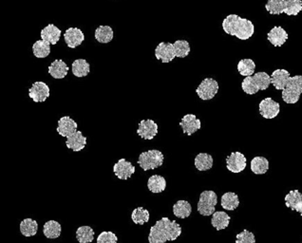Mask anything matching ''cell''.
Masks as SVG:
<instances>
[{
	"instance_id": "cell-1",
	"label": "cell",
	"mask_w": 302,
	"mask_h": 243,
	"mask_svg": "<svg viewBox=\"0 0 302 243\" xmlns=\"http://www.w3.org/2000/svg\"><path fill=\"white\" fill-rule=\"evenodd\" d=\"M182 234V227L175 220L163 217L150 228L149 243H165L176 240Z\"/></svg>"
},
{
	"instance_id": "cell-2",
	"label": "cell",
	"mask_w": 302,
	"mask_h": 243,
	"mask_svg": "<svg viewBox=\"0 0 302 243\" xmlns=\"http://www.w3.org/2000/svg\"><path fill=\"white\" fill-rule=\"evenodd\" d=\"M222 30L231 36L247 40L253 36L255 26L252 21L237 15H229L222 21Z\"/></svg>"
},
{
	"instance_id": "cell-3",
	"label": "cell",
	"mask_w": 302,
	"mask_h": 243,
	"mask_svg": "<svg viewBox=\"0 0 302 243\" xmlns=\"http://www.w3.org/2000/svg\"><path fill=\"white\" fill-rule=\"evenodd\" d=\"M302 94V75H295L289 78L285 89L282 90V100L286 104H295Z\"/></svg>"
},
{
	"instance_id": "cell-4",
	"label": "cell",
	"mask_w": 302,
	"mask_h": 243,
	"mask_svg": "<svg viewBox=\"0 0 302 243\" xmlns=\"http://www.w3.org/2000/svg\"><path fill=\"white\" fill-rule=\"evenodd\" d=\"M163 161L164 156L160 150L151 149L140 154L138 163L143 170L148 171L161 167Z\"/></svg>"
},
{
	"instance_id": "cell-5",
	"label": "cell",
	"mask_w": 302,
	"mask_h": 243,
	"mask_svg": "<svg viewBox=\"0 0 302 243\" xmlns=\"http://www.w3.org/2000/svg\"><path fill=\"white\" fill-rule=\"evenodd\" d=\"M218 203V196L214 191H204L200 195L198 202V212L202 216H212Z\"/></svg>"
},
{
	"instance_id": "cell-6",
	"label": "cell",
	"mask_w": 302,
	"mask_h": 243,
	"mask_svg": "<svg viewBox=\"0 0 302 243\" xmlns=\"http://www.w3.org/2000/svg\"><path fill=\"white\" fill-rule=\"evenodd\" d=\"M219 91V84L213 78H205L197 88L198 96L204 101L211 100Z\"/></svg>"
},
{
	"instance_id": "cell-7",
	"label": "cell",
	"mask_w": 302,
	"mask_h": 243,
	"mask_svg": "<svg viewBox=\"0 0 302 243\" xmlns=\"http://www.w3.org/2000/svg\"><path fill=\"white\" fill-rule=\"evenodd\" d=\"M50 95L49 86L44 82H35L29 89V96L32 98L35 103L45 102Z\"/></svg>"
},
{
	"instance_id": "cell-8",
	"label": "cell",
	"mask_w": 302,
	"mask_h": 243,
	"mask_svg": "<svg viewBox=\"0 0 302 243\" xmlns=\"http://www.w3.org/2000/svg\"><path fill=\"white\" fill-rule=\"evenodd\" d=\"M260 113L265 119H274L280 111V105L272 98H265L260 103Z\"/></svg>"
},
{
	"instance_id": "cell-9",
	"label": "cell",
	"mask_w": 302,
	"mask_h": 243,
	"mask_svg": "<svg viewBox=\"0 0 302 243\" xmlns=\"http://www.w3.org/2000/svg\"><path fill=\"white\" fill-rule=\"evenodd\" d=\"M155 57L157 60H161L163 63L171 62L176 58L174 45L168 42H161L156 47Z\"/></svg>"
},
{
	"instance_id": "cell-10",
	"label": "cell",
	"mask_w": 302,
	"mask_h": 243,
	"mask_svg": "<svg viewBox=\"0 0 302 243\" xmlns=\"http://www.w3.org/2000/svg\"><path fill=\"white\" fill-rule=\"evenodd\" d=\"M246 157L240 152H232L226 158V167L232 173H240L246 168Z\"/></svg>"
},
{
	"instance_id": "cell-11",
	"label": "cell",
	"mask_w": 302,
	"mask_h": 243,
	"mask_svg": "<svg viewBox=\"0 0 302 243\" xmlns=\"http://www.w3.org/2000/svg\"><path fill=\"white\" fill-rule=\"evenodd\" d=\"M180 126L184 133L188 134V136H191L192 134L196 133L198 130H201L202 123L200 119L197 118L196 115L187 114L182 118Z\"/></svg>"
},
{
	"instance_id": "cell-12",
	"label": "cell",
	"mask_w": 302,
	"mask_h": 243,
	"mask_svg": "<svg viewBox=\"0 0 302 243\" xmlns=\"http://www.w3.org/2000/svg\"><path fill=\"white\" fill-rule=\"evenodd\" d=\"M116 177L120 179H128L135 173V166L126 159H120L113 166Z\"/></svg>"
},
{
	"instance_id": "cell-13",
	"label": "cell",
	"mask_w": 302,
	"mask_h": 243,
	"mask_svg": "<svg viewBox=\"0 0 302 243\" xmlns=\"http://www.w3.org/2000/svg\"><path fill=\"white\" fill-rule=\"evenodd\" d=\"M137 133L141 138L152 140L158 133V126L153 120H142L139 123Z\"/></svg>"
},
{
	"instance_id": "cell-14",
	"label": "cell",
	"mask_w": 302,
	"mask_h": 243,
	"mask_svg": "<svg viewBox=\"0 0 302 243\" xmlns=\"http://www.w3.org/2000/svg\"><path fill=\"white\" fill-rule=\"evenodd\" d=\"M77 123L72 119L70 116H64L58 121V134L62 137H69L77 131Z\"/></svg>"
},
{
	"instance_id": "cell-15",
	"label": "cell",
	"mask_w": 302,
	"mask_h": 243,
	"mask_svg": "<svg viewBox=\"0 0 302 243\" xmlns=\"http://www.w3.org/2000/svg\"><path fill=\"white\" fill-rule=\"evenodd\" d=\"M66 44L69 48L74 49L80 46L85 40V34L78 28H69L64 34Z\"/></svg>"
},
{
	"instance_id": "cell-16",
	"label": "cell",
	"mask_w": 302,
	"mask_h": 243,
	"mask_svg": "<svg viewBox=\"0 0 302 243\" xmlns=\"http://www.w3.org/2000/svg\"><path fill=\"white\" fill-rule=\"evenodd\" d=\"M267 39L273 46L281 47L288 39V33L282 27L276 26L267 34Z\"/></svg>"
},
{
	"instance_id": "cell-17",
	"label": "cell",
	"mask_w": 302,
	"mask_h": 243,
	"mask_svg": "<svg viewBox=\"0 0 302 243\" xmlns=\"http://www.w3.org/2000/svg\"><path fill=\"white\" fill-rule=\"evenodd\" d=\"M61 34V30L55 25L50 23L41 31L40 36L43 40L49 42L50 45H56L58 41L60 40Z\"/></svg>"
},
{
	"instance_id": "cell-18",
	"label": "cell",
	"mask_w": 302,
	"mask_h": 243,
	"mask_svg": "<svg viewBox=\"0 0 302 243\" xmlns=\"http://www.w3.org/2000/svg\"><path fill=\"white\" fill-rule=\"evenodd\" d=\"M290 73L283 69H278L271 74V84L278 90H283L290 78Z\"/></svg>"
},
{
	"instance_id": "cell-19",
	"label": "cell",
	"mask_w": 302,
	"mask_h": 243,
	"mask_svg": "<svg viewBox=\"0 0 302 243\" xmlns=\"http://www.w3.org/2000/svg\"><path fill=\"white\" fill-rule=\"evenodd\" d=\"M87 145V138L83 135L81 131H76L74 134L67 137L66 146L69 149H72L75 152H79L85 148Z\"/></svg>"
},
{
	"instance_id": "cell-20",
	"label": "cell",
	"mask_w": 302,
	"mask_h": 243,
	"mask_svg": "<svg viewBox=\"0 0 302 243\" xmlns=\"http://www.w3.org/2000/svg\"><path fill=\"white\" fill-rule=\"evenodd\" d=\"M286 206L291 209L299 213L302 216V194L298 190H292L286 195Z\"/></svg>"
},
{
	"instance_id": "cell-21",
	"label": "cell",
	"mask_w": 302,
	"mask_h": 243,
	"mask_svg": "<svg viewBox=\"0 0 302 243\" xmlns=\"http://www.w3.org/2000/svg\"><path fill=\"white\" fill-rule=\"evenodd\" d=\"M69 73V67L62 59L54 60L49 67V73L54 79H63Z\"/></svg>"
},
{
	"instance_id": "cell-22",
	"label": "cell",
	"mask_w": 302,
	"mask_h": 243,
	"mask_svg": "<svg viewBox=\"0 0 302 243\" xmlns=\"http://www.w3.org/2000/svg\"><path fill=\"white\" fill-rule=\"evenodd\" d=\"M229 223H230V217L225 212L218 211L213 214L211 224L214 228H216L217 231L226 229L228 227Z\"/></svg>"
},
{
	"instance_id": "cell-23",
	"label": "cell",
	"mask_w": 302,
	"mask_h": 243,
	"mask_svg": "<svg viewBox=\"0 0 302 243\" xmlns=\"http://www.w3.org/2000/svg\"><path fill=\"white\" fill-rule=\"evenodd\" d=\"M62 227L61 224L55 220H49L43 226V234L47 238H58L61 235Z\"/></svg>"
},
{
	"instance_id": "cell-24",
	"label": "cell",
	"mask_w": 302,
	"mask_h": 243,
	"mask_svg": "<svg viewBox=\"0 0 302 243\" xmlns=\"http://www.w3.org/2000/svg\"><path fill=\"white\" fill-rule=\"evenodd\" d=\"M147 187L152 193H162L166 188V180L160 175H153L148 178Z\"/></svg>"
},
{
	"instance_id": "cell-25",
	"label": "cell",
	"mask_w": 302,
	"mask_h": 243,
	"mask_svg": "<svg viewBox=\"0 0 302 243\" xmlns=\"http://www.w3.org/2000/svg\"><path fill=\"white\" fill-rule=\"evenodd\" d=\"M251 170L256 175H263L269 170V161L262 156H257L251 161Z\"/></svg>"
},
{
	"instance_id": "cell-26",
	"label": "cell",
	"mask_w": 302,
	"mask_h": 243,
	"mask_svg": "<svg viewBox=\"0 0 302 243\" xmlns=\"http://www.w3.org/2000/svg\"><path fill=\"white\" fill-rule=\"evenodd\" d=\"M114 37L113 30L110 26H99L95 30V38L99 43L107 44L111 42Z\"/></svg>"
},
{
	"instance_id": "cell-27",
	"label": "cell",
	"mask_w": 302,
	"mask_h": 243,
	"mask_svg": "<svg viewBox=\"0 0 302 243\" xmlns=\"http://www.w3.org/2000/svg\"><path fill=\"white\" fill-rule=\"evenodd\" d=\"M221 207L225 210L234 211L239 205V199L234 192H227L221 196Z\"/></svg>"
},
{
	"instance_id": "cell-28",
	"label": "cell",
	"mask_w": 302,
	"mask_h": 243,
	"mask_svg": "<svg viewBox=\"0 0 302 243\" xmlns=\"http://www.w3.org/2000/svg\"><path fill=\"white\" fill-rule=\"evenodd\" d=\"M192 213V206L187 201H178L173 205V214L179 219H187Z\"/></svg>"
},
{
	"instance_id": "cell-29",
	"label": "cell",
	"mask_w": 302,
	"mask_h": 243,
	"mask_svg": "<svg viewBox=\"0 0 302 243\" xmlns=\"http://www.w3.org/2000/svg\"><path fill=\"white\" fill-rule=\"evenodd\" d=\"M90 73V63L86 59H76L73 63V73L74 76L81 78L86 77Z\"/></svg>"
},
{
	"instance_id": "cell-30",
	"label": "cell",
	"mask_w": 302,
	"mask_h": 243,
	"mask_svg": "<svg viewBox=\"0 0 302 243\" xmlns=\"http://www.w3.org/2000/svg\"><path fill=\"white\" fill-rule=\"evenodd\" d=\"M214 160L210 154L200 153L195 158V167L199 171L210 170L213 167Z\"/></svg>"
},
{
	"instance_id": "cell-31",
	"label": "cell",
	"mask_w": 302,
	"mask_h": 243,
	"mask_svg": "<svg viewBox=\"0 0 302 243\" xmlns=\"http://www.w3.org/2000/svg\"><path fill=\"white\" fill-rule=\"evenodd\" d=\"M38 231V223L33 219H25L20 222V232L21 234L30 237L36 235Z\"/></svg>"
},
{
	"instance_id": "cell-32",
	"label": "cell",
	"mask_w": 302,
	"mask_h": 243,
	"mask_svg": "<svg viewBox=\"0 0 302 243\" xmlns=\"http://www.w3.org/2000/svg\"><path fill=\"white\" fill-rule=\"evenodd\" d=\"M33 55L36 58H46L50 53V44L47 41H36L33 45Z\"/></svg>"
},
{
	"instance_id": "cell-33",
	"label": "cell",
	"mask_w": 302,
	"mask_h": 243,
	"mask_svg": "<svg viewBox=\"0 0 302 243\" xmlns=\"http://www.w3.org/2000/svg\"><path fill=\"white\" fill-rule=\"evenodd\" d=\"M237 72L243 76H252L256 71V64L252 59H243L237 66Z\"/></svg>"
},
{
	"instance_id": "cell-34",
	"label": "cell",
	"mask_w": 302,
	"mask_h": 243,
	"mask_svg": "<svg viewBox=\"0 0 302 243\" xmlns=\"http://www.w3.org/2000/svg\"><path fill=\"white\" fill-rule=\"evenodd\" d=\"M76 238L80 243H90L94 239V231L90 226L79 227L76 231Z\"/></svg>"
},
{
	"instance_id": "cell-35",
	"label": "cell",
	"mask_w": 302,
	"mask_h": 243,
	"mask_svg": "<svg viewBox=\"0 0 302 243\" xmlns=\"http://www.w3.org/2000/svg\"><path fill=\"white\" fill-rule=\"evenodd\" d=\"M265 9L269 14L274 16L284 14L285 0H267Z\"/></svg>"
},
{
	"instance_id": "cell-36",
	"label": "cell",
	"mask_w": 302,
	"mask_h": 243,
	"mask_svg": "<svg viewBox=\"0 0 302 243\" xmlns=\"http://www.w3.org/2000/svg\"><path fill=\"white\" fill-rule=\"evenodd\" d=\"M149 217H150L149 212L143 207H138L134 209L131 214L132 221L135 224H139V225H144L145 223L148 222Z\"/></svg>"
},
{
	"instance_id": "cell-37",
	"label": "cell",
	"mask_w": 302,
	"mask_h": 243,
	"mask_svg": "<svg viewBox=\"0 0 302 243\" xmlns=\"http://www.w3.org/2000/svg\"><path fill=\"white\" fill-rule=\"evenodd\" d=\"M302 11V0H285L284 14L287 16H297Z\"/></svg>"
},
{
	"instance_id": "cell-38",
	"label": "cell",
	"mask_w": 302,
	"mask_h": 243,
	"mask_svg": "<svg viewBox=\"0 0 302 243\" xmlns=\"http://www.w3.org/2000/svg\"><path fill=\"white\" fill-rule=\"evenodd\" d=\"M241 89L246 94L254 95L260 91L258 84L255 81L253 76H247L241 83Z\"/></svg>"
},
{
	"instance_id": "cell-39",
	"label": "cell",
	"mask_w": 302,
	"mask_h": 243,
	"mask_svg": "<svg viewBox=\"0 0 302 243\" xmlns=\"http://www.w3.org/2000/svg\"><path fill=\"white\" fill-rule=\"evenodd\" d=\"M176 57L178 58H186L190 53V44L187 40H177L173 43Z\"/></svg>"
},
{
	"instance_id": "cell-40",
	"label": "cell",
	"mask_w": 302,
	"mask_h": 243,
	"mask_svg": "<svg viewBox=\"0 0 302 243\" xmlns=\"http://www.w3.org/2000/svg\"><path fill=\"white\" fill-rule=\"evenodd\" d=\"M254 79L258 84L260 90H266L271 85V76L267 73L261 72L255 73L253 75Z\"/></svg>"
},
{
	"instance_id": "cell-41",
	"label": "cell",
	"mask_w": 302,
	"mask_h": 243,
	"mask_svg": "<svg viewBox=\"0 0 302 243\" xmlns=\"http://www.w3.org/2000/svg\"><path fill=\"white\" fill-rule=\"evenodd\" d=\"M236 243H256V236L252 232L245 229L236 236Z\"/></svg>"
},
{
	"instance_id": "cell-42",
	"label": "cell",
	"mask_w": 302,
	"mask_h": 243,
	"mask_svg": "<svg viewBox=\"0 0 302 243\" xmlns=\"http://www.w3.org/2000/svg\"><path fill=\"white\" fill-rule=\"evenodd\" d=\"M118 237L112 232H102L97 237V243H118Z\"/></svg>"
},
{
	"instance_id": "cell-43",
	"label": "cell",
	"mask_w": 302,
	"mask_h": 243,
	"mask_svg": "<svg viewBox=\"0 0 302 243\" xmlns=\"http://www.w3.org/2000/svg\"><path fill=\"white\" fill-rule=\"evenodd\" d=\"M301 243H302V241H301Z\"/></svg>"
}]
</instances>
